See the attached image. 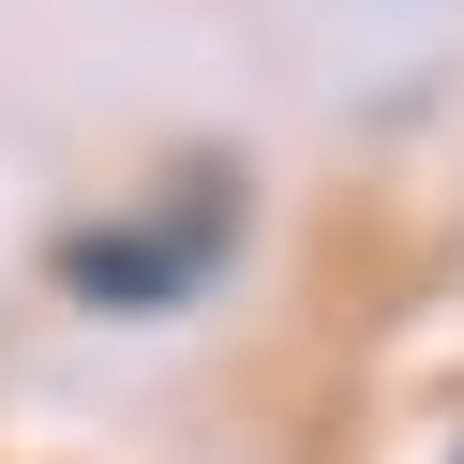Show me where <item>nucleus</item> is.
<instances>
[{
	"label": "nucleus",
	"instance_id": "obj_1",
	"mask_svg": "<svg viewBox=\"0 0 464 464\" xmlns=\"http://www.w3.org/2000/svg\"><path fill=\"white\" fill-rule=\"evenodd\" d=\"M225 225H240V210H225V195L195 180V195H180L165 225H121V240H75L61 270H75V300H105V314H150V300H180V285H195V270L225 255Z\"/></svg>",
	"mask_w": 464,
	"mask_h": 464
}]
</instances>
